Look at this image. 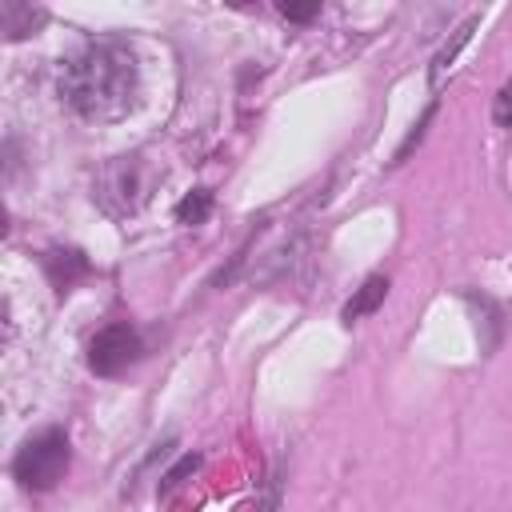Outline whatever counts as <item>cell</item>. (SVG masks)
<instances>
[{"instance_id": "cell-1", "label": "cell", "mask_w": 512, "mask_h": 512, "mask_svg": "<svg viewBox=\"0 0 512 512\" xmlns=\"http://www.w3.org/2000/svg\"><path fill=\"white\" fill-rule=\"evenodd\" d=\"M60 96L84 120H96V124L124 120L140 100V60H136V52L116 36L88 40L76 56L64 60Z\"/></svg>"}, {"instance_id": "cell-2", "label": "cell", "mask_w": 512, "mask_h": 512, "mask_svg": "<svg viewBox=\"0 0 512 512\" xmlns=\"http://www.w3.org/2000/svg\"><path fill=\"white\" fill-rule=\"evenodd\" d=\"M12 472L32 492L56 488L64 480V472H68V436L60 428H48V432L24 440V448L12 460Z\"/></svg>"}, {"instance_id": "cell-3", "label": "cell", "mask_w": 512, "mask_h": 512, "mask_svg": "<svg viewBox=\"0 0 512 512\" xmlns=\"http://www.w3.org/2000/svg\"><path fill=\"white\" fill-rule=\"evenodd\" d=\"M136 356H140V336H136V328H128V324H108V328H100V332L92 336V344H88V368H92L96 376H116V372H124Z\"/></svg>"}, {"instance_id": "cell-4", "label": "cell", "mask_w": 512, "mask_h": 512, "mask_svg": "<svg viewBox=\"0 0 512 512\" xmlns=\"http://www.w3.org/2000/svg\"><path fill=\"white\" fill-rule=\"evenodd\" d=\"M44 20H48V12H44L40 4H28V0H0V32H4L8 40L32 36Z\"/></svg>"}, {"instance_id": "cell-5", "label": "cell", "mask_w": 512, "mask_h": 512, "mask_svg": "<svg viewBox=\"0 0 512 512\" xmlns=\"http://www.w3.org/2000/svg\"><path fill=\"white\" fill-rule=\"evenodd\" d=\"M384 296H388V280H384V276H368V280L356 288V296L344 304V320L352 324V320H360V316L376 312V308L384 304Z\"/></svg>"}, {"instance_id": "cell-6", "label": "cell", "mask_w": 512, "mask_h": 512, "mask_svg": "<svg viewBox=\"0 0 512 512\" xmlns=\"http://www.w3.org/2000/svg\"><path fill=\"white\" fill-rule=\"evenodd\" d=\"M44 268H48L52 284L64 292V288H72V280H76V276H84V272H88V260H84L80 252H48Z\"/></svg>"}, {"instance_id": "cell-7", "label": "cell", "mask_w": 512, "mask_h": 512, "mask_svg": "<svg viewBox=\"0 0 512 512\" xmlns=\"http://www.w3.org/2000/svg\"><path fill=\"white\" fill-rule=\"evenodd\" d=\"M476 24H480V20H464V24H460V28L452 32V44H444V48L436 52V60H432V84H440V80H444V72L452 68V60H456V52H460V48H464V44L472 40V32H476Z\"/></svg>"}, {"instance_id": "cell-8", "label": "cell", "mask_w": 512, "mask_h": 512, "mask_svg": "<svg viewBox=\"0 0 512 512\" xmlns=\"http://www.w3.org/2000/svg\"><path fill=\"white\" fill-rule=\"evenodd\" d=\"M208 212H212V192H204V188L188 192V196L176 204L180 224H204V220H208Z\"/></svg>"}, {"instance_id": "cell-9", "label": "cell", "mask_w": 512, "mask_h": 512, "mask_svg": "<svg viewBox=\"0 0 512 512\" xmlns=\"http://www.w3.org/2000/svg\"><path fill=\"white\" fill-rule=\"evenodd\" d=\"M492 116H496V124L500 128H512V80L500 88V96H496V108H492Z\"/></svg>"}, {"instance_id": "cell-10", "label": "cell", "mask_w": 512, "mask_h": 512, "mask_svg": "<svg viewBox=\"0 0 512 512\" xmlns=\"http://www.w3.org/2000/svg\"><path fill=\"white\" fill-rule=\"evenodd\" d=\"M280 8V16L284 20H312V16H320V0H312V4H276Z\"/></svg>"}]
</instances>
